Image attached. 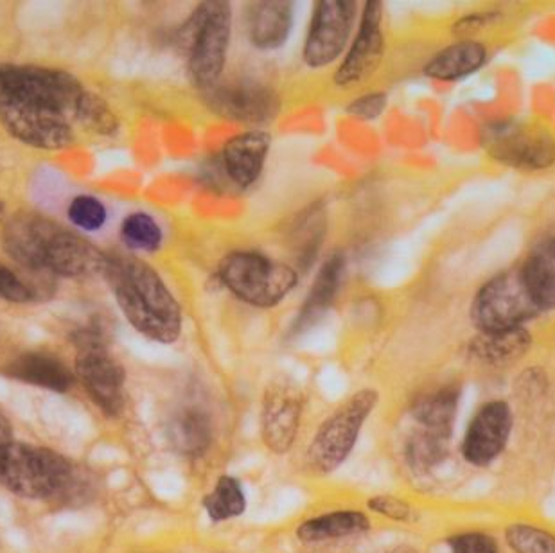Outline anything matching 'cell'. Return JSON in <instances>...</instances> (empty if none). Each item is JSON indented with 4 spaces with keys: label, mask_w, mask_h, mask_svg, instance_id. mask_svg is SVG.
Returning <instances> with one entry per match:
<instances>
[{
    "label": "cell",
    "mask_w": 555,
    "mask_h": 553,
    "mask_svg": "<svg viewBox=\"0 0 555 553\" xmlns=\"http://www.w3.org/2000/svg\"><path fill=\"white\" fill-rule=\"evenodd\" d=\"M85 94L81 81L60 68L0 65V123L27 146H70Z\"/></svg>",
    "instance_id": "1"
},
{
    "label": "cell",
    "mask_w": 555,
    "mask_h": 553,
    "mask_svg": "<svg viewBox=\"0 0 555 553\" xmlns=\"http://www.w3.org/2000/svg\"><path fill=\"white\" fill-rule=\"evenodd\" d=\"M2 248L21 267L65 279L103 273L106 254L48 216L21 210L5 221Z\"/></svg>",
    "instance_id": "2"
},
{
    "label": "cell",
    "mask_w": 555,
    "mask_h": 553,
    "mask_svg": "<svg viewBox=\"0 0 555 553\" xmlns=\"http://www.w3.org/2000/svg\"><path fill=\"white\" fill-rule=\"evenodd\" d=\"M103 275L121 313L137 333L157 344L179 342L184 314L155 268L133 256H106Z\"/></svg>",
    "instance_id": "3"
},
{
    "label": "cell",
    "mask_w": 555,
    "mask_h": 553,
    "mask_svg": "<svg viewBox=\"0 0 555 553\" xmlns=\"http://www.w3.org/2000/svg\"><path fill=\"white\" fill-rule=\"evenodd\" d=\"M232 10L225 0H209L194 10L184 27L189 78L202 90L218 83L229 57Z\"/></svg>",
    "instance_id": "4"
},
{
    "label": "cell",
    "mask_w": 555,
    "mask_h": 553,
    "mask_svg": "<svg viewBox=\"0 0 555 553\" xmlns=\"http://www.w3.org/2000/svg\"><path fill=\"white\" fill-rule=\"evenodd\" d=\"M74 467L51 449L13 442L0 448V486L22 498L62 497L73 487Z\"/></svg>",
    "instance_id": "5"
},
{
    "label": "cell",
    "mask_w": 555,
    "mask_h": 553,
    "mask_svg": "<svg viewBox=\"0 0 555 553\" xmlns=\"http://www.w3.org/2000/svg\"><path fill=\"white\" fill-rule=\"evenodd\" d=\"M221 284L254 308H275L299 284V273L284 262L273 261L261 252H232L220 262Z\"/></svg>",
    "instance_id": "6"
},
{
    "label": "cell",
    "mask_w": 555,
    "mask_h": 553,
    "mask_svg": "<svg viewBox=\"0 0 555 553\" xmlns=\"http://www.w3.org/2000/svg\"><path fill=\"white\" fill-rule=\"evenodd\" d=\"M377 401L379 396L376 390L363 388L341 402L322 423L308 448L306 459L309 470L317 475H330L338 470L352 453L363 424L367 423Z\"/></svg>",
    "instance_id": "7"
},
{
    "label": "cell",
    "mask_w": 555,
    "mask_h": 553,
    "mask_svg": "<svg viewBox=\"0 0 555 553\" xmlns=\"http://www.w3.org/2000/svg\"><path fill=\"white\" fill-rule=\"evenodd\" d=\"M74 345L78 349L74 374L95 407L101 408L105 415L116 417L126 404L125 369L111 355L105 336L100 331H79L74 334Z\"/></svg>",
    "instance_id": "8"
},
{
    "label": "cell",
    "mask_w": 555,
    "mask_h": 553,
    "mask_svg": "<svg viewBox=\"0 0 555 553\" xmlns=\"http://www.w3.org/2000/svg\"><path fill=\"white\" fill-rule=\"evenodd\" d=\"M538 313L541 309L521 272H505L486 282L472 306L473 324L482 334L524 327Z\"/></svg>",
    "instance_id": "9"
},
{
    "label": "cell",
    "mask_w": 555,
    "mask_h": 553,
    "mask_svg": "<svg viewBox=\"0 0 555 553\" xmlns=\"http://www.w3.org/2000/svg\"><path fill=\"white\" fill-rule=\"evenodd\" d=\"M354 0H320L314 5L302 46V62L309 68H324L346 51L357 22Z\"/></svg>",
    "instance_id": "10"
},
{
    "label": "cell",
    "mask_w": 555,
    "mask_h": 553,
    "mask_svg": "<svg viewBox=\"0 0 555 553\" xmlns=\"http://www.w3.org/2000/svg\"><path fill=\"white\" fill-rule=\"evenodd\" d=\"M202 95L215 114L243 125H262L281 112L278 92L256 79H220Z\"/></svg>",
    "instance_id": "11"
},
{
    "label": "cell",
    "mask_w": 555,
    "mask_h": 553,
    "mask_svg": "<svg viewBox=\"0 0 555 553\" xmlns=\"http://www.w3.org/2000/svg\"><path fill=\"white\" fill-rule=\"evenodd\" d=\"M513 429L514 413L508 402L502 399L486 402L467 424L462 456L473 467H489L507 449Z\"/></svg>",
    "instance_id": "12"
},
{
    "label": "cell",
    "mask_w": 555,
    "mask_h": 553,
    "mask_svg": "<svg viewBox=\"0 0 555 553\" xmlns=\"http://www.w3.org/2000/svg\"><path fill=\"white\" fill-rule=\"evenodd\" d=\"M383 2L369 0L358 26L352 46L336 68L333 81L341 89H351L376 73L385 54V31H383Z\"/></svg>",
    "instance_id": "13"
},
{
    "label": "cell",
    "mask_w": 555,
    "mask_h": 553,
    "mask_svg": "<svg viewBox=\"0 0 555 553\" xmlns=\"http://www.w3.org/2000/svg\"><path fill=\"white\" fill-rule=\"evenodd\" d=\"M486 150L500 163L527 169H545L555 163V142L541 131L525 130L516 125L491 126Z\"/></svg>",
    "instance_id": "14"
},
{
    "label": "cell",
    "mask_w": 555,
    "mask_h": 553,
    "mask_svg": "<svg viewBox=\"0 0 555 553\" xmlns=\"http://www.w3.org/2000/svg\"><path fill=\"white\" fill-rule=\"evenodd\" d=\"M302 417V396L289 383H273L262 399V442L283 454L294 446Z\"/></svg>",
    "instance_id": "15"
},
{
    "label": "cell",
    "mask_w": 555,
    "mask_h": 553,
    "mask_svg": "<svg viewBox=\"0 0 555 553\" xmlns=\"http://www.w3.org/2000/svg\"><path fill=\"white\" fill-rule=\"evenodd\" d=\"M272 147V136L264 130L243 131L225 142L221 167L236 188L248 189L261 178Z\"/></svg>",
    "instance_id": "16"
},
{
    "label": "cell",
    "mask_w": 555,
    "mask_h": 553,
    "mask_svg": "<svg viewBox=\"0 0 555 553\" xmlns=\"http://www.w3.org/2000/svg\"><path fill=\"white\" fill-rule=\"evenodd\" d=\"M294 8L289 0L251 2L247 10V27L254 48L259 51L283 48L294 27Z\"/></svg>",
    "instance_id": "17"
},
{
    "label": "cell",
    "mask_w": 555,
    "mask_h": 553,
    "mask_svg": "<svg viewBox=\"0 0 555 553\" xmlns=\"http://www.w3.org/2000/svg\"><path fill=\"white\" fill-rule=\"evenodd\" d=\"M5 374L16 382L60 394L70 390L76 382V374L60 358L48 352H26L18 356L5 366Z\"/></svg>",
    "instance_id": "18"
},
{
    "label": "cell",
    "mask_w": 555,
    "mask_h": 553,
    "mask_svg": "<svg viewBox=\"0 0 555 553\" xmlns=\"http://www.w3.org/2000/svg\"><path fill=\"white\" fill-rule=\"evenodd\" d=\"M459 401L461 390L453 385L420 397L412 408V419L417 424V432L450 442L455 428Z\"/></svg>",
    "instance_id": "19"
},
{
    "label": "cell",
    "mask_w": 555,
    "mask_h": 553,
    "mask_svg": "<svg viewBox=\"0 0 555 553\" xmlns=\"http://www.w3.org/2000/svg\"><path fill=\"white\" fill-rule=\"evenodd\" d=\"M346 275V256L344 254H333L330 259H325L319 273L314 276L311 292L308 293L305 306L300 308L299 317L295 320L294 331L308 330L320 317H324L325 311L335 304L338 292H340L341 281Z\"/></svg>",
    "instance_id": "20"
},
{
    "label": "cell",
    "mask_w": 555,
    "mask_h": 553,
    "mask_svg": "<svg viewBox=\"0 0 555 553\" xmlns=\"http://www.w3.org/2000/svg\"><path fill=\"white\" fill-rule=\"evenodd\" d=\"M488 51L475 40H461L442 49L426 63L425 74L439 81H459L482 68Z\"/></svg>",
    "instance_id": "21"
},
{
    "label": "cell",
    "mask_w": 555,
    "mask_h": 553,
    "mask_svg": "<svg viewBox=\"0 0 555 553\" xmlns=\"http://www.w3.org/2000/svg\"><path fill=\"white\" fill-rule=\"evenodd\" d=\"M371 530V519L360 511H336L300 523L297 538L305 543H324L331 539L351 538Z\"/></svg>",
    "instance_id": "22"
},
{
    "label": "cell",
    "mask_w": 555,
    "mask_h": 553,
    "mask_svg": "<svg viewBox=\"0 0 555 553\" xmlns=\"http://www.w3.org/2000/svg\"><path fill=\"white\" fill-rule=\"evenodd\" d=\"M521 273L535 306L541 311L555 309V237L530 254Z\"/></svg>",
    "instance_id": "23"
},
{
    "label": "cell",
    "mask_w": 555,
    "mask_h": 553,
    "mask_svg": "<svg viewBox=\"0 0 555 553\" xmlns=\"http://www.w3.org/2000/svg\"><path fill=\"white\" fill-rule=\"evenodd\" d=\"M171 442L185 456H202L212 442V426L202 410H185L171 426Z\"/></svg>",
    "instance_id": "24"
},
{
    "label": "cell",
    "mask_w": 555,
    "mask_h": 553,
    "mask_svg": "<svg viewBox=\"0 0 555 553\" xmlns=\"http://www.w3.org/2000/svg\"><path fill=\"white\" fill-rule=\"evenodd\" d=\"M530 344L532 336L524 327H516L502 333H480L473 344V352L489 363H503L524 356Z\"/></svg>",
    "instance_id": "25"
},
{
    "label": "cell",
    "mask_w": 555,
    "mask_h": 553,
    "mask_svg": "<svg viewBox=\"0 0 555 553\" xmlns=\"http://www.w3.org/2000/svg\"><path fill=\"white\" fill-rule=\"evenodd\" d=\"M204 509L212 522H229L243 516L247 511V498L242 484L232 476H221L216 481L215 489L204 498Z\"/></svg>",
    "instance_id": "26"
},
{
    "label": "cell",
    "mask_w": 555,
    "mask_h": 553,
    "mask_svg": "<svg viewBox=\"0 0 555 553\" xmlns=\"http://www.w3.org/2000/svg\"><path fill=\"white\" fill-rule=\"evenodd\" d=\"M503 543L511 553H555V532L530 522L508 523Z\"/></svg>",
    "instance_id": "27"
},
{
    "label": "cell",
    "mask_w": 555,
    "mask_h": 553,
    "mask_svg": "<svg viewBox=\"0 0 555 553\" xmlns=\"http://www.w3.org/2000/svg\"><path fill=\"white\" fill-rule=\"evenodd\" d=\"M121 240L130 250L153 254L163 246L160 224L146 213H131L121 224Z\"/></svg>",
    "instance_id": "28"
},
{
    "label": "cell",
    "mask_w": 555,
    "mask_h": 553,
    "mask_svg": "<svg viewBox=\"0 0 555 553\" xmlns=\"http://www.w3.org/2000/svg\"><path fill=\"white\" fill-rule=\"evenodd\" d=\"M76 123H79L87 130L94 131L98 136H114L117 128H119V120H117L116 114L111 111V106L106 105L103 98L94 94V92H89V90H87V94L81 101Z\"/></svg>",
    "instance_id": "29"
},
{
    "label": "cell",
    "mask_w": 555,
    "mask_h": 553,
    "mask_svg": "<svg viewBox=\"0 0 555 553\" xmlns=\"http://www.w3.org/2000/svg\"><path fill=\"white\" fill-rule=\"evenodd\" d=\"M448 443L415 429L406 443V459L415 471L434 470L448 456Z\"/></svg>",
    "instance_id": "30"
},
{
    "label": "cell",
    "mask_w": 555,
    "mask_h": 553,
    "mask_svg": "<svg viewBox=\"0 0 555 553\" xmlns=\"http://www.w3.org/2000/svg\"><path fill=\"white\" fill-rule=\"evenodd\" d=\"M68 220L74 227L85 232H95L105 227L108 220V210L100 198L92 194H79L70 202L67 210Z\"/></svg>",
    "instance_id": "31"
},
{
    "label": "cell",
    "mask_w": 555,
    "mask_h": 553,
    "mask_svg": "<svg viewBox=\"0 0 555 553\" xmlns=\"http://www.w3.org/2000/svg\"><path fill=\"white\" fill-rule=\"evenodd\" d=\"M451 553H502L498 539L480 530L455 533L448 539Z\"/></svg>",
    "instance_id": "32"
},
{
    "label": "cell",
    "mask_w": 555,
    "mask_h": 553,
    "mask_svg": "<svg viewBox=\"0 0 555 553\" xmlns=\"http://www.w3.org/2000/svg\"><path fill=\"white\" fill-rule=\"evenodd\" d=\"M369 509L392 522L410 523L415 519V511L410 503L398 497H374L369 500Z\"/></svg>",
    "instance_id": "33"
},
{
    "label": "cell",
    "mask_w": 555,
    "mask_h": 553,
    "mask_svg": "<svg viewBox=\"0 0 555 553\" xmlns=\"http://www.w3.org/2000/svg\"><path fill=\"white\" fill-rule=\"evenodd\" d=\"M35 297V292L24 279L16 275L13 270L0 265V298L10 303H29Z\"/></svg>",
    "instance_id": "34"
},
{
    "label": "cell",
    "mask_w": 555,
    "mask_h": 553,
    "mask_svg": "<svg viewBox=\"0 0 555 553\" xmlns=\"http://www.w3.org/2000/svg\"><path fill=\"white\" fill-rule=\"evenodd\" d=\"M388 98L385 92H369L360 95L346 106L347 114L362 120L377 119L387 108Z\"/></svg>",
    "instance_id": "35"
},
{
    "label": "cell",
    "mask_w": 555,
    "mask_h": 553,
    "mask_svg": "<svg viewBox=\"0 0 555 553\" xmlns=\"http://www.w3.org/2000/svg\"><path fill=\"white\" fill-rule=\"evenodd\" d=\"M489 18H491V15L466 16V18L456 22L453 31L459 33L461 37H469L473 33H477L478 29H482V27L488 24Z\"/></svg>",
    "instance_id": "36"
},
{
    "label": "cell",
    "mask_w": 555,
    "mask_h": 553,
    "mask_svg": "<svg viewBox=\"0 0 555 553\" xmlns=\"http://www.w3.org/2000/svg\"><path fill=\"white\" fill-rule=\"evenodd\" d=\"M10 442H13V429L10 421L0 413V448H4Z\"/></svg>",
    "instance_id": "37"
},
{
    "label": "cell",
    "mask_w": 555,
    "mask_h": 553,
    "mask_svg": "<svg viewBox=\"0 0 555 553\" xmlns=\"http://www.w3.org/2000/svg\"><path fill=\"white\" fill-rule=\"evenodd\" d=\"M4 216H5V205H4V202H2V200H0V221L4 220Z\"/></svg>",
    "instance_id": "38"
}]
</instances>
